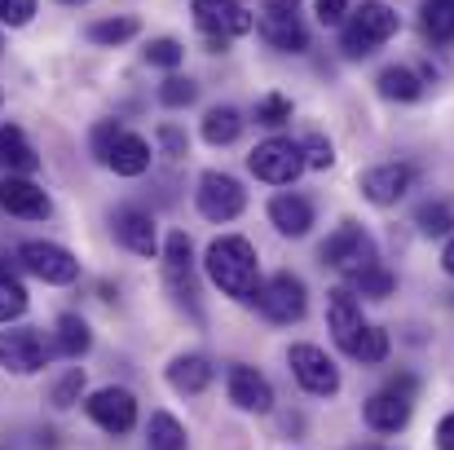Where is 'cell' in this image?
<instances>
[{
	"label": "cell",
	"mask_w": 454,
	"mask_h": 450,
	"mask_svg": "<svg viewBox=\"0 0 454 450\" xmlns=\"http://www.w3.org/2000/svg\"><path fill=\"white\" fill-rule=\"evenodd\" d=\"M203 265H207V279L221 288V296L256 304V292H261V261H256L252 239H243V234H221V239H212Z\"/></svg>",
	"instance_id": "1"
},
{
	"label": "cell",
	"mask_w": 454,
	"mask_h": 450,
	"mask_svg": "<svg viewBox=\"0 0 454 450\" xmlns=\"http://www.w3.org/2000/svg\"><path fill=\"white\" fill-rule=\"evenodd\" d=\"M89 146H93V159L102 163V168H111L115 177H142V172H151V142L142 138V133H129L124 124H115V120H102L98 129H93V138H89Z\"/></svg>",
	"instance_id": "2"
},
{
	"label": "cell",
	"mask_w": 454,
	"mask_h": 450,
	"mask_svg": "<svg viewBox=\"0 0 454 450\" xmlns=\"http://www.w3.org/2000/svg\"><path fill=\"white\" fill-rule=\"evenodd\" d=\"M397 9H388L384 0H362L340 27V49L344 58H371L384 40L397 36Z\"/></svg>",
	"instance_id": "3"
},
{
	"label": "cell",
	"mask_w": 454,
	"mask_h": 450,
	"mask_svg": "<svg viewBox=\"0 0 454 450\" xmlns=\"http://www.w3.org/2000/svg\"><path fill=\"white\" fill-rule=\"evenodd\" d=\"M322 265H331L335 274H344L348 283L366 270L380 265V252H375V239L357 225V221H344L326 243H322Z\"/></svg>",
	"instance_id": "4"
},
{
	"label": "cell",
	"mask_w": 454,
	"mask_h": 450,
	"mask_svg": "<svg viewBox=\"0 0 454 450\" xmlns=\"http://www.w3.org/2000/svg\"><path fill=\"white\" fill-rule=\"evenodd\" d=\"M415 375H393L380 393L366 398L362 407V420L371 433H402L411 424V411H415Z\"/></svg>",
	"instance_id": "5"
},
{
	"label": "cell",
	"mask_w": 454,
	"mask_h": 450,
	"mask_svg": "<svg viewBox=\"0 0 454 450\" xmlns=\"http://www.w3.org/2000/svg\"><path fill=\"white\" fill-rule=\"evenodd\" d=\"M247 168H252V177L265 181V186H292L309 163H304L301 142H292V138H265L261 146L247 154Z\"/></svg>",
	"instance_id": "6"
},
{
	"label": "cell",
	"mask_w": 454,
	"mask_h": 450,
	"mask_svg": "<svg viewBox=\"0 0 454 450\" xmlns=\"http://www.w3.org/2000/svg\"><path fill=\"white\" fill-rule=\"evenodd\" d=\"M18 261H22V270H27L31 279H40V283H49V288H67V283L80 279V261H75L62 243H49V239L22 243V248H18Z\"/></svg>",
	"instance_id": "7"
},
{
	"label": "cell",
	"mask_w": 454,
	"mask_h": 450,
	"mask_svg": "<svg viewBox=\"0 0 454 450\" xmlns=\"http://www.w3.org/2000/svg\"><path fill=\"white\" fill-rule=\"evenodd\" d=\"M256 309H261L270 322L292 327V322H301L304 309H309V292H304V283L292 274V270H278L274 279H265V283H261V292H256Z\"/></svg>",
	"instance_id": "8"
},
{
	"label": "cell",
	"mask_w": 454,
	"mask_h": 450,
	"mask_svg": "<svg viewBox=\"0 0 454 450\" xmlns=\"http://www.w3.org/2000/svg\"><path fill=\"white\" fill-rule=\"evenodd\" d=\"M194 203H199V212L207 217V221H234L243 208H247V190L239 186V177H230V172H203L199 177V190H194Z\"/></svg>",
	"instance_id": "9"
},
{
	"label": "cell",
	"mask_w": 454,
	"mask_h": 450,
	"mask_svg": "<svg viewBox=\"0 0 454 450\" xmlns=\"http://www.w3.org/2000/svg\"><path fill=\"white\" fill-rule=\"evenodd\" d=\"M287 367H292V375H296V384L304 393H313V398H335L340 393V367L317 344H292Z\"/></svg>",
	"instance_id": "10"
},
{
	"label": "cell",
	"mask_w": 454,
	"mask_h": 450,
	"mask_svg": "<svg viewBox=\"0 0 454 450\" xmlns=\"http://www.w3.org/2000/svg\"><path fill=\"white\" fill-rule=\"evenodd\" d=\"M84 411H89V420H93L102 433H111V438H124V433H133V424H137V398H133L129 389H115V384L89 393V398H84Z\"/></svg>",
	"instance_id": "11"
},
{
	"label": "cell",
	"mask_w": 454,
	"mask_h": 450,
	"mask_svg": "<svg viewBox=\"0 0 454 450\" xmlns=\"http://www.w3.org/2000/svg\"><path fill=\"white\" fill-rule=\"evenodd\" d=\"M53 358V349L44 344L40 331L22 327V331H0V367L13 371V375H35L44 371Z\"/></svg>",
	"instance_id": "12"
},
{
	"label": "cell",
	"mask_w": 454,
	"mask_h": 450,
	"mask_svg": "<svg viewBox=\"0 0 454 450\" xmlns=\"http://www.w3.org/2000/svg\"><path fill=\"white\" fill-rule=\"evenodd\" d=\"M194 27L207 40H230V36H247L256 18L239 0H194Z\"/></svg>",
	"instance_id": "13"
},
{
	"label": "cell",
	"mask_w": 454,
	"mask_h": 450,
	"mask_svg": "<svg viewBox=\"0 0 454 450\" xmlns=\"http://www.w3.org/2000/svg\"><path fill=\"white\" fill-rule=\"evenodd\" d=\"M357 186H362V194H366L375 208H393V203H402L406 190L415 186V168H411V163H375V168H366V172L357 177Z\"/></svg>",
	"instance_id": "14"
},
{
	"label": "cell",
	"mask_w": 454,
	"mask_h": 450,
	"mask_svg": "<svg viewBox=\"0 0 454 450\" xmlns=\"http://www.w3.org/2000/svg\"><path fill=\"white\" fill-rule=\"evenodd\" d=\"M225 389H230V402H234L239 411H252V415H270V411H274V384H270L256 367H247V362H234V367H230Z\"/></svg>",
	"instance_id": "15"
},
{
	"label": "cell",
	"mask_w": 454,
	"mask_h": 450,
	"mask_svg": "<svg viewBox=\"0 0 454 450\" xmlns=\"http://www.w3.org/2000/svg\"><path fill=\"white\" fill-rule=\"evenodd\" d=\"M326 322H331L335 344H340L348 358H353L362 331L371 327V322L362 318V300H357V292H348V288H335V292H331V300H326Z\"/></svg>",
	"instance_id": "16"
},
{
	"label": "cell",
	"mask_w": 454,
	"mask_h": 450,
	"mask_svg": "<svg viewBox=\"0 0 454 450\" xmlns=\"http://www.w3.org/2000/svg\"><path fill=\"white\" fill-rule=\"evenodd\" d=\"M111 230L115 239L133 252V257H159V230H154V217L146 208H115L111 212Z\"/></svg>",
	"instance_id": "17"
},
{
	"label": "cell",
	"mask_w": 454,
	"mask_h": 450,
	"mask_svg": "<svg viewBox=\"0 0 454 450\" xmlns=\"http://www.w3.org/2000/svg\"><path fill=\"white\" fill-rule=\"evenodd\" d=\"M0 208L18 221H44L53 212L49 194L31 177H13V172H4V181H0Z\"/></svg>",
	"instance_id": "18"
},
{
	"label": "cell",
	"mask_w": 454,
	"mask_h": 450,
	"mask_svg": "<svg viewBox=\"0 0 454 450\" xmlns=\"http://www.w3.org/2000/svg\"><path fill=\"white\" fill-rule=\"evenodd\" d=\"M270 225L287 239H304L313 230V199H304L296 190H283L270 199Z\"/></svg>",
	"instance_id": "19"
},
{
	"label": "cell",
	"mask_w": 454,
	"mask_h": 450,
	"mask_svg": "<svg viewBox=\"0 0 454 450\" xmlns=\"http://www.w3.org/2000/svg\"><path fill=\"white\" fill-rule=\"evenodd\" d=\"M256 31L265 36V44L270 49H278V53H304L309 49V31H304V22L296 13H261V22H256Z\"/></svg>",
	"instance_id": "20"
},
{
	"label": "cell",
	"mask_w": 454,
	"mask_h": 450,
	"mask_svg": "<svg viewBox=\"0 0 454 450\" xmlns=\"http://www.w3.org/2000/svg\"><path fill=\"white\" fill-rule=\"evenodd\" d=\"M212 375H216V367H212L203 353H181V358L168 362V384H172L176 393H185V398H199V393L212 384Z\"/></svg>",
	"instance_id": "21"
},
{
	"label": "cell",
	"mask_w": 454,
	"mask_h": 450,
	"mask_svg": "<svg viewBox=\"0 0 454 450\" xmlns=\"http://www.w3.org/2000/svg\"><path fill=\"white\" fill-rule=\"evenodd\" d=\"M0 168L13 172V177H31L40 168V154L18 124H0Z\"/></svg>",
	"instance_id": "22"
},
{
	"label": "cell",
	"mask_w": 454,
	"mask_h": 450,
	"mask_svg": "<svg viewBox=\"0 0 454 450\" xmlns=\"http://www.w3.org/2000/svg\"><path fill=\"white\" fill-rule=\"evenodd\" d=\"M89 349H93L89 322H84L80 313H62L58 327H53V353H62V358H84Z\"/></svg>",
	"instance_id": "23"
},
{
	"label": "cell",
	"mask_w": 454,
	"mask_h": 450,
	"mask_svg": "<svg viewBox=\"0 0 454 450\" xmlns=\"http://www.w3.org/2000/svg\"><path fill=\"white\" fill-rule=\"evenodd\" d=\"M380 98H388V102H419L424 98V80L411 71V67H388V71H380Z\"/></svg>",
	"instance_id": "24"
},
{
	"label": "cell",
	"mask_w": 454,
	"mask_h": 450,
	"mask_svg": "<svg viewBox=\"0 0 454 450\" xmlns=\"http://www.w3.org/2000/svg\"><path fill=\"white\" fill-rule=\"evenodd\" d=\"M419 27L433 44H450L454 40V0H424L419 4Z\"/></svg>",
	"instance_id": "25"
},
{
	"label": "cell",
	"mask_w": 454,
	"mask_h": 450,
	"mask_svg": "<svg viewBox=\"0 0 454 450\" xmlns=\"http://www.w3.org/2000/svg\"><path fill=\"white\" fill-rule=\"evenodd\" d=\"M239 133H243V115L234 107H212L203 115V142L207 146H230V142H239Z\"/></svg>",
	"instance_id": "26"
},
{
	"label": "cell",
	"mask_w": 454,
	"mask_h": 450,
	"mask_svg": "<svg viewBox=\"0 0 454 450\" xmlns=\"http://www.w3.org/2000/svg\"><path fill=\"white\" fill-rule=\"evenodd\" d=\"M185 446H190V438H185L181 420L168 415V411H154L151 424H146V450H185Z\"/></svg>",
	"instance_id": "27"
},
{
	"label": "cell",
	"mask_w": 454,
	"mask_h": 450,
	"mask_svg": "<svg viewBox=\"0 0 454 450\" xmlns=\"http://www.w3.org/2000/svg\"><path fill=\"white\" fill-rule=\"evenodd\" d=\"M142 31V22L137 18H129V13H120V18H98V22H89V40L93 44H102V49H115V44H124V40H133Z\"/></svg>",
	"instance_id": "28"
},
{
	"label": "cell",
	"mask_w": 454,
	"mask_h": 450,
	"mask_svg": "<svg viewBox=\"0 0 454 450\" xmlns=\"http://www.w3.org/2000/svg\"><path fill=\"white\" fill-rule=\"evenodd\" d=\"M415 230H419L424 239H446V234L454 230V208L450 203H442V199L424 203V208L415 212Z\"/></svg>",
	"instance_id": "29"
},
{
	"label": "cell",
	"mask_w": 454,
	"mask_h": 450,
	"mask_svg": "<svg viewBox=\"0 0 454 450\" xmlns=\"http://www.w3.org/2000/svg\"><path fill=\"white\" fill-rule=\"evenodd\" d=\"M353 292L366 296V300H388L393 292H397V274L384 270V265H375V270H366V274L353 279Z\"/></svg>",
	"instance_id": "30"
},
{
	"label": "cell",
	"mask_w": 454,
	"mask_h": 450,
	"mask_svg": "<svg viewBox=\"0 0 454 450\" xmlns=\"http://www.w3.org/2000/svg\"><path fill=\"white\" fill-rule=\"evenodd\" d=\"M22 313H27V288L9 270H0V322H13Z\"/></svg>",
	"instance_id": "31"
},
{
	"label": "cell",
	"mask_w": 454,
	"mask_h": 450,
	"mask_svg": "<svg viewBox=\"0 0 454 450\" xmlns=\"http://www.w3.org/2000/svg\"><path fill=\"white\" fill-rule=\"evenodd\" d=\"M353 358H357L362 367H380V362L388 358V331H384V327H366L362 340H357V349H353Z\"/></svg>",
	"instance_id": "32"
},
{
	"label": "cell",
	"mask_w": 454,
	"mask_h": 450,
	"mask_svg": "<svg viewBox=\"0 0 454 450\" xmlns=\"http://www.w3.org/2000/svg\"><path fill=\"white\" fill-rule=\"evenodd\" d=\"M80 398H84V367H71V371H67V375L49 389V402H53L58 411H71Z\"/></svg>",
	"instance_id": "33"
},
{
	"label": "cell",
	"mask_w": 454,
	"mask_h": 450,
	"mask_svg": "<svg viewBox=\"0 0 454 450\" xmlns=\"http://www.w3.org/2000/svg\"><path fill=\"white\" fill-rule=\"evenodd\" d=\"M194 98H199V84H194L190 75H168V80L159 84V102H163V107H172V111L190 107Z\"/></svg>",
	"instance_id": "34"
},
{
	"label": "cell",
	"mask_w": 454,
	"mask_h": 450,
	"mask_svg": "<svg viewBox=\"0 0 454 450\" xmlns=\"http://www.w3.org/2000/svg\"><path fill=\"white\" fill-rule=\"evenodd\" d=\"M163 270H194V248L185 230H172L163 239Z\"/></svg>",
	"instance_id": "35"
},
{
	"label": "cell",
	"mask_w": 454,
	"mask_h": 450,
	"mask_svg": "<svg viewBox=\"0 0 454 450\" xmlns=\"http://www.w3.org/2000/svg\"><path fill=\"white\" fill-rule=\"evenodd\" d=\"M146 62H151V67H163V71H176V67L185 62V44L172 40V36H159V40L146 44Z\"/></svg>",
	"instance_id": "36"
},
{
	"label": "cell",
	"mask_w": 454,
	"mask_h": 450,
	"mask_svg": "<svg viewBox=\"0 0 454 450\" xmlns=\"http://www.w3.org/2000/svg\"><path fill=\"white\" fill-rule=\"evenodd\" d=\"M287 120H292V98H283V93H265V98H256V124L278 129V124H287Z\"/></svg>",
	"instance_id": "37"
},
{
	"label": "cell",
	"mask_w": 454,
	"mask_h": 450,
	"mask_svg": "<svg viewBox=\"0 0 454 450\" xmlns=\"http://www.w3.org/2000/svg\"><path fill=\"white\" fill-rule=\"evenodd\" d=\"M304 163H309L313 172H326V168L335 163V146H331L322 133H309V138H304Z\"/></svg>",
	"instance_id": "38"
},
{
	"label": "cell",
	"mask_w": 454,
	"mask_h": 450,
	"mask_svg": "<svg viewBox=\"0 0 454 450\" xmlns=\"http://www.w3.org/2000/svg\"><path fill=\"white\" fill-rule=\"evenodd\" d=\"M35 18V0H0V27H27Z\"/></svg>",
	"instance_id": "39"
},
{
	"label": "cell",
	"mask_w": 454,
	"mask_h": 450,
	"mask_svg": "<svg viewBox=\"0 0 454 450\" xmlns=\"http://www.w3.org/2000/svg\"><path fill=\"white\" fill-rule=\"evenodd\" d=\"M313 9H317V22H322V27H344V18L353 13L348 0H317Z\"/></svg>",
	"instance_id": "40"
},
{
	"label": "cell",
	"mask_w": 454,
	"mask_h": 450,
	"mask_svg": "<svg viewBox=\"0 0 454 450\" xmlns=\"http://www.w3.org/2000/svg\"><path fill=\"white\" fill-rule=\"evenodd\" d=\"M159 142H163V150H168L172 159H181L185 146H190V142H185V133H181V129H172V124H163V129H159Z\"/></svg>",
	"instance_id": "41"
},
{
	"label": "cell",
	"mask_w": 454,
	"mask_h": 450,
	"mask_svg": "<svg viewBox=\"0 0 454 450\" xmlns=\"http://www.w3.org/2000/svg\"><path fill=\"white\" fill-rule=\"evenodd\" d=\"M437 450H454V411L442 415V424H437Z\"/></svg>",
	"instance_id": "42"
},
{
	"label": "cell",
	"mask_w": 454,
	"mask_h": 450,
	"mask_svg": "<svg viewBox=\"0 0 454 450\" xmlns=\"http://www.w3.org/2000/svg\"><path fill=\"white\" fill-rule=\"evenodd\" d=\"M296 4H301V0H265L270 13H296Z\"/></svg>",
	"instance_id": "43"
},
{
	"label": "cell",
	"mask_w": 454,
	"mask_h": 450,
	"mask_svg": "<svg viewBox=\"0 0 454 450\" xmlns=\"http://www.w3.org/2000/svg\"><path fill=\"white\" fill-rule=\"evenodd\" d=\"M442 270L454 279V234H450V243H446V252H442Z\"/></svg>",
	"instance_id": "44"
},
{
	"label": "cell",
	"mask_w": 454,
	"mask_h": 450,
	"mask_svg": "<svg viewBox=\"0 0 454 450\" xmlns=\"http://www.w3.org/2000/svg\"><path fill=\"white\" fill-rule=\"evenodd\" d=\"M62 4H84V0H62Z\"/></svg>",
	"instance_id": "45"
},
{
	"label": "cell",
	"mask_w": 454,
	"mask_h": 450,
	"mask_svg": "<svg viewBox=\"0 0 454 450\" xmlns=\"http://www.w3.org/2000/svg\"><path fill=\"white\" fill-rule=\"evenodd\" d=\"M0 49H4V40H0Z\"/></svg>",
	"instance_id": "46"
},
{
	"label": "cell",
	"mask_w": 454,
	"mask_h": 450,
	"mask_svg": "<svg viewBox=\"0 0 454 450\" xmlns=\"http://www.w3.org/2000/svg\"><path fill=\"white\" fill-rule=\"evenodd\" d=\"M0 102H4V98H0Z\"/></svg>",
	"instance_id": "47"
}]
</instances>
